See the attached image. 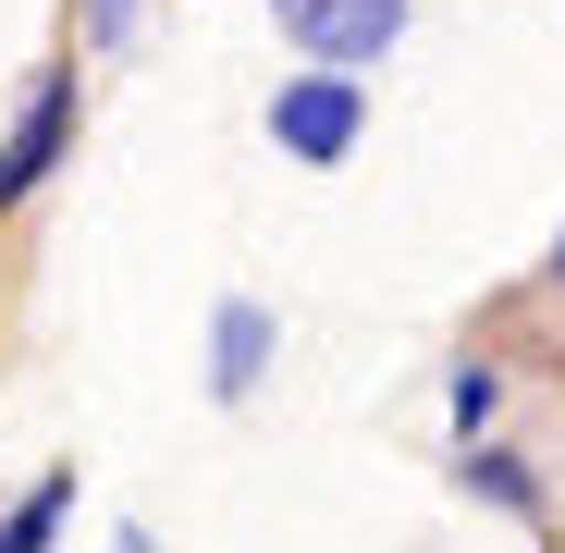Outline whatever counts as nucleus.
I'll return each instance as SVG.
<instances>
[{"mask_svg":"<svg viewBox=\"0 0 565 553\" xmlns=\"http://www.w3.org/2000/svg\"><path fill=\"white\" fill-rule=\"evenodd\" d=\"M270 13H282V38H296L320 74H344V86H356V62H382L406 38V0H270Z\"/></svg>","mask_w":565,"mask_h":553,"instance_id":"1","label":"nucleus"},{"mask_svg":"<svg viewBox=\"0 0 565 553\" xmlns=\"http://www.w3.org/2000/svg\"><path fill=\"white\" fill-rule=\"evenodd\" d=\"M356 136H369V99H356L344 74H296V86H270V148H282V160L332 172Z\"/></svg>","mask_w":565,"mask_h":553,"instance_id":"2","label":"nucleus"},{"mask_svg":"<svg viewBox=\"0 0 565 553\" xmlns=\"http://www.w3.org/2000/svg\"><path fill=\"white\" fill-rule=\"evenodd\" d=\"M62 136H74V74H38L13 136H0V198H38V184L62 172Z\"/></svg>","mask_w":565,"mask_h":553,"instance_id":"3","label":"nucleus"},{"mask_svg":"<svg viewBox=\"0 0 565 553\" xmlns=\"http://www.w3.org/2000/svg\"><path fill=\"white\" fill-rule=\"evenodd\" d=\"M258 357H270V308L234 296V308H222V357H210V382H222V394H258Z\"/></svg>","mask_w":565,"mask_h":553,"instance_id":"4","label":"nucleus"},{"mask_svg":"<svg viewBox=\"0 0 565 553\" xmlns=\"http://www.w3.org/2000/svg\"><path fill=\"white\" fill-rule=\"evenodd\" d=\"M62 504H74V480H38L13 517H0V553H50V529H62Z\"/></svg>","mask_w":565,"mask_h":553,"instance_id":"5","label":"nucleus"},{"mask_svg":"<svg viewBox=\"0 0 565 553\" xmlns=\"http://www.w3.org/2000/svg\"><path fill=\"white\" fill-rule=\"evenodd\" d=\"M467 492H492V504H516V517L541 504V492H529V468H504V455H467Z\"/></svg>","mask_w":565,"mask_h":553,"instance_id":"6","label":"nucleus"},{"mask_svg":"<svg viewBox=\"0 0 565 553\" xmlns=\"http://www.w3.org/2000/svg\"><path fill=\"white\" fill-rule=\"evenodd\" d=\"M443 406H455V430H480V418H492V369H455V394H443Z\"/></svg>","mask_w":565,"mask_h":553,"instance_id":"7","label":"nucleus"},{"mask_svg":"<svg viewBox=\"0 0 565 553\" xmlns=\"http://www.w3.org/2000/svg\"><path fill=\"white\" fill-rule=\"evenodd\" d=\"M136 25V0H86V38H124Z\"/></svg>","mask_w":565,"mask_h":553,"instance_id":"8","label":"nucleus"},{"mask_svg":"<svg viewBox=\"0 0 565 553\" xmlns=\"http://www.w3.org/2000/svg\"><path fill=\"white\" fill-rule=\"evenodd\" d=\"M553 284H565V234H553Z\"/></svg>","mask_w":565,"mask_h":553,"instance_id":"9","label":"nucleus"}]
</instances>
